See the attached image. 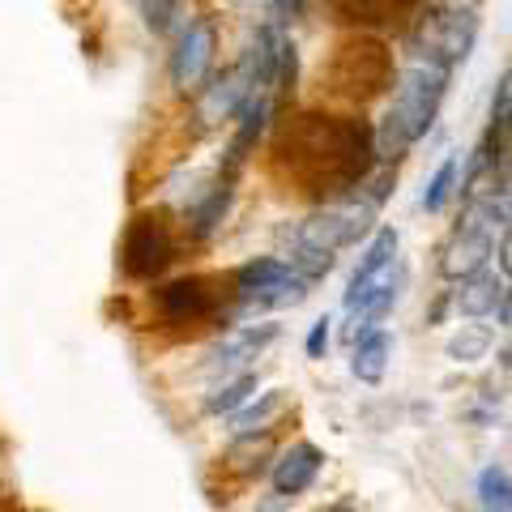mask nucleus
Here are the masks:
<instances>
[{
    "mask_svg": "<svg viewBox=\"0 0 512 512\" xmlns=\"http://www.w3.org/2000/svg\"><path fill=\"white\" fill-rule=\"evenodd\" d=\"M457 175H461V154H448L444 163L436 167V175L427 180V188H423V210L427 214H440L448 205V197L457 192Z\"/></svg>",
    "mask_w": 512,
    "mask_h": 512,
    "instance_id": "nucleus-13",
    "label": "nucleus"
},
{
    "mask_svg": "<svg viewBox=\"0 0 512 512\" xmlns=\"http://www.w3.org/2000/svg\"><path fill=\"white\" fill-rule=\"evenodd\" d=\"M329 325H333V320H329V316H320L316 325L308 329V359H325V350H329V333H333Z\"/></svg>",
    "mask_w": 512,
    "mask_h": 512,
    "instance_id": "nucleus-18",
    "label": "nucleus"
},
{
    "mask_svg": "<svg viewBox=\"0 0 512 512\" xmlns=\"http://www.w3.org/2000/svg\"><path fill=\"white\" fill-rule=\"evenodd\" d=\"M491 252H495V235H491L487 222L478 218V222H466V227L453 235L440 269H444V278H474L478 269H487Z\"/></svg>",
    "mask_w": 512,
    "mask_h": 512,
    "instance_id": "nucleus-7",
    "label": "nucleus"
},
{
    "mask_svg": "<svg viewBox=\"0 0 512 512\" xmlns=\"http://www.w3.org/2000/svg\"><path fill=\"white\" fill-rule=\"evenodd\" d=\"M171 261V239H167V227L158 218H137L128 227V239H124V269L137 278L146 274H158Z\"/></svg>",
    "mask_w": 512,
    "mask_h": 512,
    "instance_id": "nucleus-6",
    "label": "nucleus"
},
{
    "mask_svg": "<svg viewBox=\"0 0 512 512\" xmlns=\"http://www.w3.org/2000/svg\"><path fill=\"white\" fill-rule=\"evenodd\" d=\"M500 299H504V278L491 274V269H478V274L466 278V286L457 291V312L487 316V312H500Z\"/></svg>",
    "mask_w": 512,
    "mask_h": 512,
    "instance_id": "nucleus-11",
    "label": "nucleus"
},
{
    "mask_svg": "<svg viewBox=\"0 0 512 512\" xmlns=\"http://www.w3.org/2000/svg\"><path fill=\"white\" fill-rule=\"evenodd\" d=\"M393 188V171H380L372 184L359 188V197H350L342 205H329V210L312 214L308 222L295 227V248L291 252H320V256H333L338 248H350L359 244L363 235H372V222H376V210L384 205Z\"/></svg>",
    "mask_w": 512,
    "mask_h": 512,
    "instance_id": "nucleus-2",
    "label": "nucleus"
},
{
    "mask_svg": "<svg viewBox=\"0 0 512 512\" xmlns=\"http://www.w3.org/2000/svg\"><path fill=\"white\" fill-rule=\"evenodd\" d=\"M269 5H274L278 13H282V18H299V13H303V0H269Z\"/></svg>",
    "mask_w": 512,
    "mask_h": 512,
    "instance_id": "nucleus-20",
    "label": "nucleus"
},
{
    "mask_svg": "<svg viewBox=\"0 0 512 512\" xmlns=\"http://www.w3.org/2000/svg\"><path fill=\"white\" fill-rule=\"evenodd\" d=\"M282 406H286V397H282V393H265L261 402L244 406V410H239L235 419H231V431H235V440H239V436H256V431H265V423L274 419V414H278Z\"/></svg>",
    "mask_w": 512,
    "mask_h": 512,
    "instance_id": "nucleus-15",
    "label": "nucleus"
},
{
    "mask_svg": "<svg viewBox=\"0 0 512 512\" xmlns=\"http://www.w3.org/2000/svg\"><path fill=\"white\" fill-rule=\"evenodd\" d=\"M320 466H325V453H320L316 444H295L291 453H282V461L274 466V504H265L261 512H278L286 500H295V495H303L312 487V478L320 474Z\"/></svg>",
    "mask_w": 512,
    "mask_h": 512,
    "instance_id": "nucleus-9",
    "label": "nucleus"
},
{
    "mask_svg": "<svg viewBox=\"0 0 512 512\" xmlns=\"http://www.w3.org/2000/svg\"><path fill=\"white\" fill-rule=\"evenodd\" d=\"M500 269L512 278V227H508V235L500 239Z\"/></svg>",
    "mask_w": 512,
    "mask_h": 512,
    "instance_id": "nucleus-21",
    "label": "nucleus"
},
{
    "mask_svg": "<svg viewBox=\"0 0 512 512\" xmlns=\"http://www.w3.org/2000/svg\"><path fill=\"white\" fill-rule=\"evenodd\" d=\"M389 355H393V338L389 333H367V338L355 342V359H350V372H355L363 384H380L384 372H389Z\"/></svg>",
    "mask_w": 512,
    "mask_h": 512,
    "instance_id": "nucleus-12",
    "label": "nucleus"
},
{
    "mask_svg": "<svg viewBox=\"0 0 512 512\" xmlns=\"http://www.w3.org/2000/svg\"><path fill=\"white\" fill-rule=\"evenodd\" d=\"M214 69V22L210 18H197L188 30L180 47H175V60H171V82L180 90H197L205 86V77Z\"/></svg>",
    "mask_w": 512,
    "mask_h": 512,
    "instance_id": "nucleus-5",
    "label": "nucleus"
},
{
    "mask_svg": "<svg viewBox=\"0 0 512 512\" xmlns=\"http://www.w3.org/2000/svg\"><path fill=\"white\" fill-rule=\"evenodd\" d=\"M256 389V376L252 372H244V376H235L231 384H222V389L210 397V414H227V410H235L244 397Z\"/></svg>",
    "mask_w": 512,
    "mask_h": 512,
    "instance_id": "nucleus-17",
    "label": "nucleus"
},
{
    "mask_svg": "<svg viewBox=\"0 0 512 512\" xmlns=\"http://www.w3.org/2000/svg\"><path fill=\"white\" fill-rule=\"evenodd\" d=\"M320 512H355V508H346V504H333V508H320Z\"/></svg>",
    "mask_w": 512,
    "mask_h": 512,
    "instance_id": "nucleus-23",
    "label": "nucleus"
},
{
    "mask_svg": "<svg viewBox=\"0 0 512 512\" xmlns=\"http://www.w3.org/2000/svg\"><path fill=\"white\" fill-rule=\"evenodd\" d=\"M491 120L495 124H512V73H504L500 99H495V107H491Z\"/></svg>",
    "mask_w": 512,
    "mask_h": 512,
    "instance_id": "nucleus-19",
    "label": "nucleus"
},
{
    "mask_svg": "<svg viewBox=\"0 0 512 512\" xmlns=\"http://www.w3.org/2000/svg\"><path fill=\"white\" fill-rule=\"evenodd\" d=\"M500 320L512 329V291H504V299H500Z\"/></svg>",
    "mask_w": 512,
    "mask_h": 512,
    "instance_id": "nucleus-22",
    "label": "nucleus"
},
{
    "mask_svg": "<svg viewBox=\"0 0 512 512\" xmlns=\"http://www.w3.org/2000/svg\"><path fill=\"white\" fill-rule=\"evenodd\" d=\"M487 350H491L487 325H461L453 338H448V359L453 363H478V359H487Z\"/></svg>",
    "mask_w": 512,
    "mask_h": 512,
    "instance_id": "nucleus-14",
    "label": "nucleus"
},
{
    "mask_svg": "<svg viewBox=\"0 0 512 512\" xmlns=\"http://www.w3.org/2000/svg\"><path fill=\"white\" fill-rule=\"evenodd\" d=\"M397 248H402V239H397L393 227H384V231L372 235V244L363 248L355 274H350V282H346V295H342L346 308H355V303H359L367 291H372V286H376L384 274H389L393 261H397Z\"/></svg>",
    "mask_w": 512,
    "mask_h": 512,
    "instance_id": "nucleus-8",
    "label": "nucleus"
},
{
    "mask_svg": "<svg viewBox=\"0 0 512 512\" xmlns=\"http://www.w3.org/2000/svg\"><path fill=\"white\" fill-rule=\"evenodd\" d=\"M474 39H478V9L466 5V0H448V5H440V9L423 22L419 52H414V60L440 64V69L453 73L457 64L470 56Z\"/></svg>",
    "mask_w": 512,
    "mask_h": 512,
    "instance_id": "nucleus-3",
    "label": "nucleus"
},
{
    "mask_svg": "<svg viewBox=\"0 0 512 512\" xmlns=\"http://www.w3.org/2000/svg\"><path fill=\"white\" fill-rule=\"evenodd\" d=\"M308 278L295 274L286 261L274 256H256L235 274V291H239V316L248 312H265V308H286V303H299L308 295Z\"/></svg>",
    "mask_w": 512,
    "mask_h": 512,
    "instance_id": "nucleus-4",
    "label": "nucleus"
},
{
    "mask_svg": "<svg viewBox=\"0 0 512 512\" xmlns=\"http://www.w3.org/2000/svg\"><path fill=\"white\" fill-rule=\"evenodd\" d=\"M444 90H448V69L427 64V60L406 64L393 103H389V111H384V120L376 128V154L384 158V163L397 158V154H406L414 141L427 133L440 103H444Z\"/></svg>",
    "mask_w": 512,
    "mask_h": 512,
    "instance_id": "nucleus-1",
    "label": "nucleus"
},
{
    "mask_svg": "<svg viewBox=\"0 0 512 512\" xmlns=\"http://www.w3.org/2000/svg\"><path fill=\"white\" fill-rule=\"evenodd\" d=\"M274 338H278V325H274V320H261V325H244L239 333H231V338L222 342V346L210 350V363H205V367H210L214 376H218V372L227 376V372H235V367L252 363Z\"/></svg>",
    "mask_w": 512,
    "mask_h": 512,
    "instance_id": "nucleus-10",
    "label": "nucleus"
},
{
    "mask_svg": "<svg viewBox=\"0 0 512 512\" xmlns=\"http://www.w3.org/2000/svg\"><path fill=\"white\" fill-rule=\"evenodd\" d=\"M478 495H483L487 512H512V478L500 466H491V470L478 474Z\"/></svg>",
    "mask_w": 512,
    "mask_h": 512,
    "instance_id": "nucleus-16",
    "label": "nucleus"
}]
</instances>
